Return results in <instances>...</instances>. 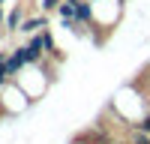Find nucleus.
Returning <instances> with one entry per match:
<instances>
[{"instance_id": "nucleus-10", "label": "nucleus", "mask_w": 150, "mask_h": 144, "mask_svg": "<svg viewBox=\"0 0 150 144\" xmlns=\"http://www.w3.org/2000/svg\"><path fill=\"white\" fill-rule=\"evenodd\" d=\"M0 3H3V0H0Z\"/></svg>"}, {"instance_id": "nucleus-4", "label": "nucleus", "mask_w": 150, "mask_h": 144, "mask_svg": "<svg viewBox=\"0 0 150 144\" xmlns=\"http://www.w3.org/2000/svg\"><path fill=\"white\" fill-rule=\"evenodd\" d=\"M39 42H42V51H48V54H54V51H57V48H54V36L48 33V27L39 30Z\"/></svg>"}, {"instance_id": "nucleus-2", "label": "nucleus", "mask_w": 150, "mask_h": 144, "mask_svg": "<svg viewBox=\"0 0 150 144\" xmlns=\"http://www.w3.org/2000/svg\"><path fill=\"white\" fill-rule=\"evenodd\" d=\"M21 66H24V60L18 57V51H12V54H6V75H9V78H15L18 72H21Z\"/></svg>"}, {"instance_id": "nucleus-6", "label": "nucleus", "mask_w": 150, "mask_h": 144, "mask_svg": "<svg viewBox=\"0 0 150 144\" xmlns=\"http://www.w3.org/2000/svg\"><path fill=\"white\" fill-rule=\"evenodd\" d=\"M6 81H9V75H6V51H0V87H6Z\"/></svg>"}, {"instance_id": "nucleus-3", "label": "nucleus", "mask_w": 150, "mask_h": 144, "mask_svg": "<svg viewBox=\"0 0 150 144\" xmlns=\"http://www.w3.org/2000/svg\"><path fill=\"white\" fill-rule=\"evenodd\" d=\"M45 27H48V18H45V15H39V18H27V21L21 24L24 33H39V30H45Z\"/></svg>"}, {"instance_id": "nucleus-7", "label": "nucleus", "mask_w": 150, "mask_h": 144, "mask_svg": "<svg viewBox=\"0 0 150 144\" xmlns=\"http://www.w3.org/2000/svg\"><path fill=\"white\" fill-rule=\"evenodd\" d=\"M39 6H42V12H57L60 0H39Z\"/></svg>"}, {"instance_id": "nucleus-9", "label": "nucleus", "mask_w": 150, "mask_h": 144, "mask_svg": "<svg viewBox=\"0 0 150 144\" xmlns=\"http://www.w3.org/2000/svg\"><path fill=\"white\" fill-rule=\"evenodd\" d=\"M3 18H6V15H3V9H0V24H3Z\"/></svg>"}, {"instance_id": "nucleus-8", "label": "nucleus", "mask_w": 150, "mask_h": 144, "mask_svg": "<svg viewBox=\"0 0 150 144\" xmlns=\"http://www.w3.org/2000/svg\"><path fill=\"white\" fill-rule=\"evenodd\" d=\"M141 129H144L147 135H150V117H144V120H141Z\"/></svg>"}, {"instance_id": "nucleus-5", "label": "nucleus", "mask_w": 150, "mask_h": 144, "mask_svg": "<svg viewBox=\"0 0 150 144\" xmlns=\"http://www.w3.org/2000/svg\"><path fill=\"white\" fill-rule=\"evenodd\" d=\"M9 30H21V6L9 12Z\"/></svg>"}, {"instance_id": "nucleus-1", "label": "nucleus", "mask_w": 150, "mask_h": 144, "mask_svg": "<svg viewBox=\"0 0 150 144\" xmlns=\"http://www.w3.org/2000/svg\"><path fill=\"white\" fill-rule=\"evenodd\" d=\"M75 21H78V24H90V21H93V6H90V0H75Z\"/></svg>"}]
</instances>
